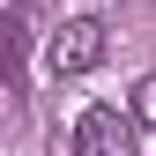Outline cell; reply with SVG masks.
<instances>
[{
  "label": "cell",
  "mask_w": 156,
  "mask_h": 156,
  "mask_svg": "<svg viewBox=\"0 0 156 156\" xmlns=\"http://www.w3.org/2000/svg\"><path fill=\"white\" fill-rule=\"evenodd\" d=\"M0 89H23V15H0Z\"/></svg>",
  "instance_id": "cell-3"
},
{
  "label": "cell",
  "mask_w": 156,
  "mask_h": 156,
  "mask_svg": "<svg viewBox=\"0 0 156 156\" xmlns=\"http://www.w3.org/2000/svg\"><path fill=\"white\" fill-rule=\"evenodd\" d=\"M112 52V30L97 23V15H74V23H60L45 37V74L52 82H74V74H97Z\"/></svg>",
  "instance_id": "cell-1"
},
{
  "label": "cell",
  "mask_w": 156,
  "mask_h": 156,
  "mask_svg": "<svg viewBox=\"0 0 156 156\" xmlns=\"http://www.w3.org/2000/svg\"><path fill=\"white\" fill-rule=\"evenodd\" d=\"M74 156H134V119L119 104H89L74 119Z\"/></svg>",
  "instance_id": "cell-2"
},
{
  "label": "cell",
  "mask_w": 156,
  "mask_h": 156,
  "mask_svg": "<svg viewBox=\"0 0 156 156\" xmlns=\"http://www.w3.org/2000/svg\"><path fill=\"white\" fill-rule=\"evenodd\" d=\"M126 119H134V134H141V126H156V74H141V82H134V97H126Z\"/></svg>",
  "instance_id": "cell-4"
}]
</instances>
